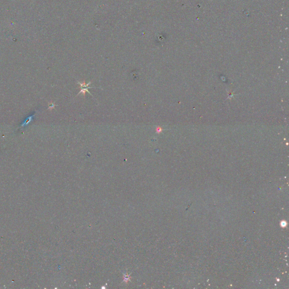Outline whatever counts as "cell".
I'll return each instance as SVG.
<instances>
[{"label": "cell", "mask_w": 289, "mask_h": 289, "mask_svg": "<svg viewBox=\"0 0 289 289\" xmlns=\"http://www.w3.org/2000/svg\"><path fill=\"white\" fill-rule=\"evenodd\" d=\"M77 83H78V84H79V85L81 86V87L82 88V90L80 91V92H79V93H78L77 96H78V95H79V94H84V95L85 96V92H88V93H89L90 94H91V93H90V92L88 91V89L92 88V87H89V85L91 84V82H89V83H88V84H85V82H78ZM91 95H92V96H93V95H92V94H91Z\"/></svg>", "instance_id": "1"}, {"label": "cell", "mask_w": 289, "mask_h": 289, "mask_svg": "<svg viewBox=\"0 0 289 289\" xmlns=\"http://www.w3.org/2000/svg\"><path fill=\"white\" fill-rule=\"evenodd\" d=\"M34 117V115L28 117V118L26 119V121H25L24 123H23V124H22V125H21V126H22V127H24V126L27 125V124L29 123V122L32 120V119H33Z\"/></svg>", "instance_id": "2"}, {"label": "cell", "mask_w": 289, "mask_h": 289, "mask_svg": "<svg viewBox=\"0 0 289 289\" xmlns=\"http://www.w3.org/2000/svg\"><path fill=\"white\" fill-rule=\"evenodd\" d=\"M55 106H56V105H55L54 103H53V102L50 103L49 104V109H50V110H52L53 109H54V107H55Z\"/></svg>", "instance_id": "3"}]
</instances>
